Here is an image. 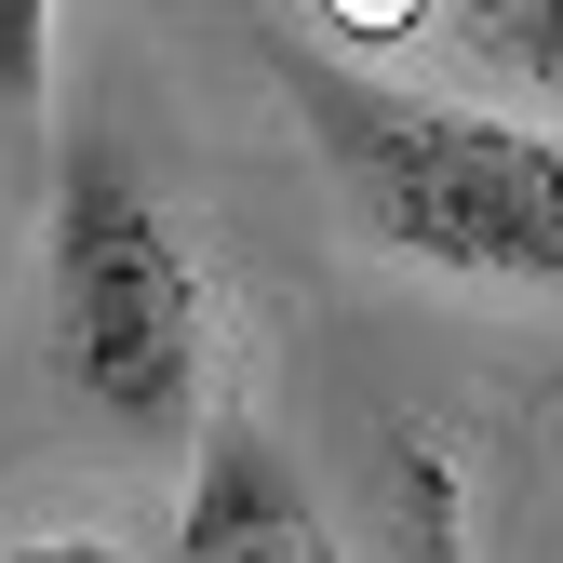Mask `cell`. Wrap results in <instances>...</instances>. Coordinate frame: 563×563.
<instances>
[{
    "instance_id": "obj_1",
    "label": "cell",
    "mask_w": 563,
    "mask_h": 563,
    "mask_svg": "<svg viewBox=\"0 0 563 563\" xmlns=\"http://www.w3.org/2000/svg\"><path fill=\"white\" fill-rule=\"evenodd\" d=\"M268 81L309 121V148H322L363 242L456 268V282H563V148L537 121L402 95L322 41H268Z\"/></svg>"
},
{
    "instance_id": "obj_6",
    "label": "cell",
    "mask_w": 563,
    "mask_h": 563,
    "mask_svg": "<svg viewBox=\"0 0 563 563\" xmlns=\"http://www.w3.org/2000/svg\"><path fill=\"white\" fill-rule=\"evenodd\" d=\"M416 14H430V0H335V27H349V41H402Z\"/></svg>"
},
{
    "instance_id": "obj_5",
    "label": "cell",
    "mask_w": 563,
    "mask_h": 563,
    "mask_svg": "<svg viewBox=\"0 0 563 563\" xmlns=\"http://www.w3.org/2000/svg\"><path fill=\"white\" fill-rule=\"evenodd\" d=\"M54 95V0H0V134H41Z\"/></svg>"
},
{
    "instance_id": "obj_3",
    "label": "cell",
    "mask_w": 563,
    "mask_h": 563,
    "mask_svg": "<svg viewBox=\"0 0 563 563\" xmlns=\"http://www.w3.org/2000/svg\"><path fill=\"white\" fill-rule=\"evenodd\" d=\"M175 563H335V537H322V510H309L296 456H282L255 416H216V430H201Z\"/></svg>"
},
{
    "instance_id": "obj_2",
    "label": "cell",
    "mask_w": 563,
    "mask_h": 563,
    "mask_svg": "<svg viewBox=\"0 0 563 563\" xmlns=\"http://www.w3.org/2000/svg\"><path fill=\"white\" fill-rule=\"evenodd\" d=\"M54 349L67 389H95L121 443H175L201 402V282L188 229L108 134H81L54 175Z\"/></svg>"
},
{
    "instance_id": "obj_7",
    "label": "cell",
    "mask_w": 563,
    "mask_h": 563,
    "mask_svg": "<svg viewBox=\"0 0 563 563\" xmlns=\"http://www.w3.org/2000/svg\"><path fill=\"white\" fill-rule=\"evenodd\" d=\"M0 563H121L108 537H41V550H0Z\"/></svg>"
},
{
    "instance_id": "obj_4",
    "label": "cell",
    "mask_w": 563,
    "mask_h": 563,
    "mask_svg": "<svg viewBox=\"0 0 563 563\" xmlns=\"http://www.w3.org/2000/svg\"><path fill=\"white\" fill-rule=\"evenodd\" d=\"M456 41H470L483 67H510L523 95H550V108H563V0H470Z\"/></svg>"
}]
</instances>
